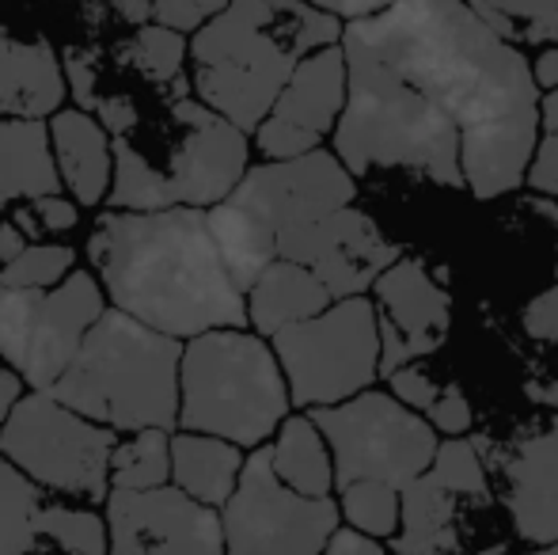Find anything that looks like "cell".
Returning a JSON list of instances; mask_svg holds the SVG:
<instances>
[{
  "mask_svg": "<svg viewBox=\"0 0 558 555\" xmlns=\"http://www.w3.org/2000/svg\"><path fill=\"white\" fill-rule=\"evenodd\" d=\"M243 297H247V324L258 335H274L286 324L316 316L335 301L324 281L293 260H270L243 289Z\"/></svg>",
  "mask_w": 558,
  "mask_h": 555,
  "instance_id": "cell-24",
  "label": "cell"
},
{
  "mask_svg": "<svg viewBox=\"0 0 558 555\" xmlns=\"http://www.w3.org/2000/svg\"><path fill=\"white\" fill-rule=\"evenodd\" d=\"M88 260L114 309L156 331L191 339L209 327H247V297L202 206H111L92 229Z\"/></svg>",
  "mask_w": 558,
  "mask_h": 555,
  "instance_id": "cell-2",
  "label": "cell"
},
{
  "mask_svg": "<svg viewBox=\"0 0 558 555\" xmlns=\"http://www.w3.org/2000/svg\"><path fill=\"white\" fill-rule=\"evenodd\" d=\"M308 415L331 449L335 487H345L350 480H384L403 487L426 472L441 442L437 430L396 393L361 388L338 403L308 408Z\"/></svg>",
  "mask_w": 558,
  "mask_h": 555,
  "instance_id": "cell-11",
  "label": "cell"
},
{
  "mask_svg": "<svg viewBox=\"0 0 558 555\" xmlns=\"http://www.w3.org/2000/svg\"><path fill=\"white\" fill-rule=\"evenodd\" d=\"M23 229V237H43V232H69L76 229V202L61 198V191L53 194H35V198H23V206L12 217Z\"/></svg>",
  "mask_w": 558,
  "mask_h": 555,
  "instance_id": "cell-35",
  "label": "cell"
},
{
  "mask_svg": "<svg viewBox=\"0 0 558 555\" xmlns=\"http://www.w3.org/2000/svg\"><path fill=\"white\" fill-rule=\"evenodd\" d=\"M107 552L114 555H214L225 552V529L217 506L191 498L175 483L141 491H107Z\"/></svg>",
  "mask_w": 558,
  "mask_h": 555,
  "instance_id": "cell-16",
  "label": "cell"
},
{
  "mask_svg": "<svg viewBox=\"0 0 558 555\" xmlns=\"http://www.w3.org/2000/svg\"><path fill=\"white\" fill-rule=\"evenodd\" d=\"M490 475L483 457L463 434L437 442V453L426 472L399 487V529L388 548L403 555L426 552H460V506L463 503H490Z\"/></svg>",
  "mask_w": 558,
  "mask_h": 555,
  "instance_id": "cell-15",
  "label": "cell"
},
{
  "mask_svg": "<svg viewBox=\"0 0 558 555\" xmlns=\"http://www.w3.org/2000/svg\"><path fill=\"white\" fill-rule=\"evenodd\" d=\"M183 65V31L160 27V23H141L137 35L118 46L111 58L96 50H76V46L61 53V73L69 81V92L84 111L104 122L107 134L137 122L160 99L191 92Z\"/></svg>",
  "mask_w": 558,
  "mask_h": 555,
  "instance_id": "cell-12",
  "label": "cell"
},
{
  "mask_svg": "<svg viewBox=\"0 0 558 555\" xmlns=\"http://www.w3.org/2000/svg\"><path fill=\"white\" fill-rule=\"evenodd\" d=\"M293 408H324L373 385L380 373L376 309L365 293L338 297L324 312L270 335Z\"/></svg>",
  "mask_w": 558,
  "mask_h": 555,
  "instance_id": "cell-10",
  "label": "cell"
},
{
  "mask_svg": "<svg viewBox=\"0 0 558 555\" xmlns=\"http://www.w3.org/2000/svg\"><path fill=\"white\" fill-rule=\"evenodd\" d=\"M104 309V286L76 267L53 286H0V358L23 385L50 388Z\"/></svg>",
  "mask_w": 558,
  "mask_h": 555,
  "instance_id": "cell-13",
  "label": "cell"
},
{
  "mask_svg": "<svg viewBox=\"0 0 558 555\" xmlns=\"http://www.w3.org/2000/svg\"><path fill=\"white\" fill-rule=\"evenodd\" d=\"M486 475L501 483L513 529L532 548L558 552V419L539 430H524L509 442L471 437Z\"/></svg>",
  "mask_w": 558,
  "mask_h": 555,
  "instance_id": "cell-17",
  "label": "cell"
},
{
  "mask_svg": "<svg viewBox=\"0 0 558 555\" xmlns=\"http://www.w3.org/2000/svg\"><path fill=\"white\" fill-rule=\"evenodd\" d=\"M555 278H558V263H555Z\"/></svg>",
  "mask_w": 558,
  "mask_h": 555,
  "instance_id": "cell-44",
  "label": "cell"
},
{
  "mask_svg": "<svg viewBox=\"0 0 558 555\" xmlns=\"http://www.w3.org/2000/svg\"><path fill=\"white\" fill-rule=\"evenodd\" d=\"M353 202V176L327 148L281 156L247 168L221 202L206 209L235 286L247 289L278 255L289 232Z\"/></svg>",
  "mask_w": 558,
  "mask_h": 555,
  "instance_id": "cell-7",
  "label": "cell"
},
{
  "mask_svg": "<svg viewBox=\"0 0 558 555\" xmlns=\"http://www.w3.org/2000/svg\"><path fill=\"white\" fill-rule=\"evenodd\" d=\"M312 4H316V8H327V12H331V8H335V0H312Z\"/></svg>",
  "mask_w": 558,
  "mask_h": 555,
  "instance_id": "cell-43",
  "label": "cell"
},
{
  "mask_svg": "<svg viewBox=\"0 0 558 555\" xmlns=\"http://www.w3.org/2000/svg\"><path fill=\"white\" fill-rule=\"evenodd\" d=\"M524 393L536 403H547V408H558V385H529Z\"/></svg>",
  "mask_w": 558,
  "mask_h": 555,
  "instance_id": "cell-42",
  "label": "cell"
},
{
  "mask_svg": "<svg viewBox=\"0 0 558 555\" xmlns=\"http://www.w3.org/2000/svg\"><path fill=\"white\" fill-rule=\"evenodd\" d=\"M114 442L118 430L73 411L46 388L20 396L0 422V457L53 495L84 503H99L111 491L107 468Z\"/></svg>",
  "mask_w": 558,
  "mask_h": 555,
  "instance_id": "cell-9",
  "label": "cell"
},
{
  "mask_svg": "<svg viewBox=\"0 0 558 555\" xmlns=\"http://www.w3.org/2000/svg\"><path fill=\"white\" fill-rule=\"evenodd\" d=\"M345 104V58L342 46L327 43L319 50L304 53L274 104L255 126V145L266 160L308 153L324 145L335 130Z\"/></svg>",
  "mask_w": 558,
  "mask_h": 555,
  "instance_id": "cell-19",
  "label": "cell"
},
{
  "mask_svg": "<svg viewBox=\"0 0 558 555\" xmlns=\"http://www.w3.org/2000/svg\"><path fill=\"white\" fill-rule=\"evenodd\" d=\"M463 4L513 46L558 43V0H463Z\"/></svg>",
  "mask_w": 558,
  "mask_h": 555,
  "instance_id": "cell-30",
  "label": "cell"
},
{
  "mask_svg": "<svg viewBox=\"0 0 558 555\" xmlns=\"http://www.w3.org/2000/svg\"><path fill=\"white\" fill-rule=\"evenodd\" d=\"M111 191L122 209H209L247 171V134L198 96H168L111 134Z\"/></svg>",
  "mask_w": 558,
  "mask_h": 555,
  "instance_id": "cell-4",
  "label": "cell"
},
{
  "mask_svg": "<svg viewBox=\"0 0 558 555\" xmlns=\"http://www.w3.org/2000/svg\"><path fill=\"white\" fill-rule=\"evenodd\" d=\"M27 248V237L15 221H0V263H8L12 255H20Z\"/></svg>",
  "mask_w": 558,
  "mask_h": 555,
  "instance_id": "cell-40",
  "label": "cell"
},
{
  "mask_svg": "<svg viewBox=\"0 0 558 555\" xmlns=\"http://www.w3.org/2000/svg\"><path fill=\"white\" fill-rule=\"evenodd\" d=\"M50 148L58 164L61 186H69L76 206H99L111 191V134L92 111H53L50 114Z\"/></svg>",
  "mask_w": 558,
  "mask_h": 555,
  "instance_id": "cell-23",
  "label": "cell"
},
{
  "mask_svg": "<svg viewBox=\"0 0 558 555\" xmlns=\"http://www.w3.org/2000/svg\"><path fill=\"white\" fill-rule=\"evenodd\" d=\"M104 4H111L130 23H160V27L186 35L202 27L214 12H221L228 0H104Z\"/></svg>",
  "mask_w": 558,
  "mask_h": 555,
  "instance_id": "cell-32",
  "label": "cell"
},
{
  "mask_svg": "<svg viewBox=\"0 0 558 555\" xmlns=\"http://www.w3.org/2000/svg\"><path fill=\"white\" fill-rule=\"evenodd\" d=\"M133 437L114 442L111 449V468H107V480L111 487L122 491H141L156 487V483L171 480V430L163 426H141L130 430Z\"/></svg>",
  "mask_w": 558,
  "mask_h": 555,
  "instance_id": "cell-29",
  "label": "cell"
},
{
  "mask_svg": "<svg viewBox=\"0 0 558 555\" xmlns=\"http://www.w3.org/2000/svg\"><path fill=\"white\" fill-rule=\"evenodd\" d=\"M521 327H524V335L536 342H558V286L524 304Z\"/></svg>",
  "mask_w": 558,
  "mask_h": 555,
  "instance_id": "cell-36",
  "label": "cell"
},
{
  "mask_svg": "<svg viewBox=\"0 0 558 555\" xmlns=\"http://www.w3.org/2000/svg\"><path fill=\"white\" fill-rule=\"evenodd\" d=\"M338 46L345 104L331 134L345 171L357 179L373 168H411L448 191H463L456 122L350 27H342Z\"/></svg>",
  "mask_w": 558,
  "mask_h": 555,
  "instance_id": "cell-5",
  "label": "cell"
},
{
  "mask_svg": "<svg viewBox=\"0 0 558 555\" xmlns=\"http://www.w3.org/2000/svg\"><path fill=\"white\" fill-rule=\"evenodd\" d=\"M0 552L99 555L107 552V521L96 510L53 498V491L0 457Z\"/></svg>",
  "mask_w": 558,
  "mask_h": 555,
  "instance_id": "cell-21",
  "label": "cell"
},
{
  "mask_svg": "<svg viewBox=\"0 0 558 555\" xmlns=\"http://www.w3.org/2000/svg\"><path fill=\"white\" fill-rule=\"evenodd\" d=\"M65 104V73L50 43L0 31V119H46Z\"/></svg>",
  "mask_w": 558,
  "mask_h": 555,
  "instance_id": "cell-22",
  "label": "cell"
},
{
  "mask_svg": "<svg viewBox=\"0 0 558 555\" xmlns=\"http://www.w3.org/2000/svg\"><path fill=\"white\" fill-rule=\"evenodd\" d=\"M179 358L183 339L111 304L84 331L76 354L46 393L118 434L141 426L175 430Z\"/></svg>",
  "mask_w": 558,
  "mask_h": 555,
  "instance_id": "cell-6",
  "label": "cell"
},
{
  "mask_svg": "<svg viewBox=\"0 0 558 555\" xmlns=\"http://www.w3.org/2000/svg\"><path fill=\"white\" fill-rule=\"evenodd\" d=\"M524 183H532V191L558 198V88L539 99V137L532 148Z\"/></svg>",
  "mask_w": 558,
  "mask_h": 555,
  "instance_id": "cell-34",
  "label": "cell"
},
{
  "mask_svg": "<svg viewBox=\"0 0 558 555\" xmlns=\"http://www.w3.org/2000/svg\"><path fill=\"white\" fill-rule=\"evenodd\" d=\"M243 468V449L228 437L183 430L171 437V483L206 506H225Z\"/></svg>",
  "mask_w": 558,
  "mask_h": 555,
  "instance_id": "cell-26",
  "label": "cell"
},
{
  "mask_svg": "<svg viewBox=\"0 0 558 555\" xmlns=\"http://www.w3.org/2000/svg\"><path fill=\"white\" fill-rule=\"evenodd\" d=\"M532 65V81H536V88H558V46L551 43L544 53H539L536 61H529Z\"/></svg>",
  "mask_w": 558,
  "mask_h": 555,
  "instance_id": "cell-38",
  "label": "cell"
},
{
  "mask_svg": "<svg viewBox=\"0 0 558 555\" xmlns=\"http://www.w3.org/2000/svg\"><path fill=\"white\" fill-rule=\"evenodd\" d=\"M338 503L331 495L312 498L278 480L270 449L255 445L243 457L240 480L221 506L225 552H278V555H316L338 526Z\"/></svg>",
  "mask_w": 558,
  "mask_h": 555,
  "instance_id": "cell-14",
  "label": "cell"
},
{
  "mask_svg": "<svg viewBox=\"0 0 558 555\" xmlns=\"http://www.w3.org/2000/svg\"><path fill=\"white\" fill-rule=\"evenodd\" d=\"M289 385L270 342L247 327L191 335L179 358V430H198L240 449L270 442L289 415Z\"/></svg>",
  "mask_w": 558,
  "mask_h": 555,
  "instance_id": "cell-8",
  "label": "cell"
},
{
  "mask_svg": "<svg viewBox=\"0 0 558 555\" xmlns=\"http://www.w3.org/2000/svg\"><path fill=\"white\" fill-rule=\"evenodd\" d=\"M342 503L338 514L345 518V526L365 529V533L391 541L399 529V487L384 480H350L345 487H338Z\"/></svg>",
  "mask_w": 558,
  "mask_h": 555,
  "instance_id": "cell-31",
  "label": "cell"
},
{
  "mask_svg": "<svg viewBox=\"0 0 558 555\" xmlns=\"http://www.w3.org/2000/svg\"><path fill=\"white\" fill-rule=\"evenodd\" d=\"M61 191L43 119H0V206Z\"/></svg>",
  "mask_w": 558,
  "mask_h": 555,
  "instance_id": "cell-25",
  "label": "cell"
},
{
  "mask_svg": "<svg viewBox=\"0 0 558 555\" xmlns=\"http://www.w3.org/2000/svg\"><path fill=\"white\" fill-rule=\"evenodd\" d=\"M23 396V381L15 377V370L12 365L0 358V422H4V415L12 411V403Z\"/></svg>",
  "mask_w": 558,
  "mask_h": 555,
  "instance_id": "cell-39",
  "label": "cell"
},
{
  "mask_svg": "<svg viewBox=\"0 0 558 555\" xmlns=\"http://www.w3.org/2000/svg\"><path fill=\"white\" fill-rule=\"evenodd\" d=\"M391 0H335L331 12L338 20H357V15H373L380 12V8H388Z\"/></svg>",
  "mask_w": 558,
  "mask_h": 555,
  "instance_id": "cell-41",
  "label": "cell"
},
{
  "mask_svg": "<svg viewBox=\"0 0 558 555\" xmlns=\"http://www.w3.org/2000/svg\"><path fill=\"white\" fill-rule=\"evenodd\" d=\"M76 267L73 248L65 244H27L20 255L0 263V286H53Z\"/></svg>",
  "mask_w": 558,
  "mask_h": 555,
  "instance_id": "cell-33",
  "label": "cell"
},
{
  "mask_svg": "<svg viewBox=\"0 0 558 555\" xmlns=\"http://www.w3.org/2000/svg\"><path fill=\"white\" fill-rule=\"evenodd\" d=\"M399 244H391L376 221L361 209H353V202L324 214L319 221L304 225V229L289 232L278 244L274 260H293L304 263L319 281L327 286V293L335 297H353L368 293L376 275L384 267L399 260Z\"/></svg>",
  "mask_w": 558,
  "mask_h": 555,
  "instance_id": "cell-20",
  "label": "cell"
},
{
  "mask_svg": "<svg viewBox=\"0 0 558 555\" xmlns=\"http://www.w3.org/2000/svg\"><path fill=\"white\" fill-rule=\"evenodd\" d=\"M274 445L270 449V464L278 472L281 483H289L293 491L312 498H324L335 491V464H331V449H327L324 434L312 422V415H293L281 419L274 430Z\"/></svg>",
  "mask_w": 558,
  "mask_h": 555,
  "instance_id": "cell-27",
  "label": "cell"
},
{
  "mask_svg": "<svg viewBox=\"0 0 558 555\" xmlns=\"http://www.w3.org/2000/svg\"><path fill=\"white\" fill-rule=\"evenodd\" d=\"M388 381H391V393H396L407 408L418 411V415L426 419L437 434H448V437L468 434L471 422H475V415H471V403H468V396L460 393V385H452V381L441 385V381L429 377L418 362L399 365L396 373H388Z\"/></svg>",
  "mask_w": 558,
  "mask_h": 555,
  "instance_id": "cell-28",
  "label": "cell"
},
{
  "mask_svg": "<svg viewBox=\"0 0 558 555\" xmlns=\"http://www.w3.org/2000/svg\"><path fill=\"white\" fill-rule=\"evenodd\" d=\"M376 335H380V362L376 373L388 377L399 365L422 362L437 354L452 327V297L429 278L418 260L399 255L373 281Z\"/></svg>",
  "mask_w": 558,
  "mask_h": 555,
  "instance_id": "cell-18",
  "label": "cell"
},
{
  "mask_svg": "<svg viewBox=\"0 0 558 555\" xmlns=\"http://www.w3.org/2000/svg\"><path fill=\"white\" fill-rule=\"evenodd\" d=\"M460 130L463 186L478 202L517 191L539 137L532 65L463 0H391L342 23Z\"/></svg>",
  "mask_w": 558,
  "mask_h": 555,
  "instance_id": "cell-1",
  "label": "cell"
},
{
  "mask_svg": "<svg viewBox=\"0 0 558 555\" xmlns=\"http://www.w3.org/2000/svg\"><path fill=\"white\" fill-rule=\"evenodd\" d=\"M342 20L312 0H228L186 46L191 92L247 134L304 53L338 43Z\"/></svg>",
  "mask_w": 558,
  "mask_h": 555,
  "instance_id": "cell-3",
  "label": "cell"
},
{
  "mask_svg": "<svg viewBox=\"0 0 558 555\" xmlns=\"http://www.w3.org/2000/svg\"><path fill=\"white\" fill-rule=\"evenodd\" d=\"M324 552H335V555H350V552H361V555H380L388 552V541L380 536L365 533V529H353V526H335L331 536H327Z\"/></svg>",
  "mask_w": 558,
  "mask_h": 555,
  "instance_id": "cell-37",
  "label": "cell"
}]
</instances>
